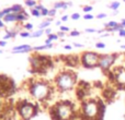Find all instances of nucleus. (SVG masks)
<instances>
[{
    "label": "nucleus",
    "instance_id": "1",
    "mask_svg": "<svg viewBox=\"0 0 125 120\" xmlns=\"http://www.w3.org/2000/svg\"><path fill=\"white\" fill-rule=\"evenodd\" d=\"M73 116H75L73 104L69 101L59 102L51 109L52 120H73Z\"/></svg>",
    "mask_w": 125,
    "mask_h": 120
},
{
    "label": "nucleus",
    "instance_id": "2",
    "mask_svg": "<svg viewBox=\"0 0 125 120\" xmlns=\"http://www.w3.org/2000/svg\"><path fill=\"white\" fill-rule=\"evenodd\" d=\"M52 91L53 87L51 86V84L46 81H42V80L31 82L30 86H29V92H30L31 96L36 101H45V99L50 98Z\"/></svg>",
    "mask_w": 125,
    "mask_h": 120
},
{
    "label": "nucleus",
    "instance_id": "3",
    "mask_svg": "<svg viewBox=\"0 0 125 120\" xmlns=\"http://www.w3.org/2000/svg\"><path fill=\"white\" fill-rule=\"evenodd\" d=\"M77 83V74L73 71H62L55 77L56 87L61 92H67L73 88Z\"/></svg>",
    "mask_w": 125,
    "mask_h": 120
},
{
    "label": "nucleus",
    "instance_id": "4",
    "mask_svg": "<svg viewBox=\"0 0 125 120\" xmlns=\"http://www.w3.org/2000/svg\"><path fill=\"white\" fill-rule=\"evenodd\" d=\"M17 109L20 117L23 120H31L37 114V106L26 99L20 101L17 104Z\"/></svg>",
    "mask_w": 125,
    "mask_h": 120
},
{
    "label": "nucleus",
    "instance_id": "5",
    "mask_svg": "<svg viewBox=\"0 0 125 120\" xmlns=\"http://www.w3.org/2000/svg\"><path fill=\"white\" fill-rule=\"evenodd\" d=\"M99 105L98 101L90 99L82 104V119L83 120H98Z\"/></svg>",
    "mask_w": 125,
    "mask_h": 120
},
{
    "label": "nucleus",
    "instance_id": "6",
    "mask_svg": "<svg viewBox=\"0 0 125 120\" xmlns=\"http://www.w3.org/2000/svg\"><path fill=\"white\" fill-rule=\"evenodd\" d=\"M100 54L94 51H86L80 57V63L86 69H94L99 67Z\"/></svg>",
    "mask_w": 125,
    "mask_h": 120
},
{
    "label": "nucleus",
    "instance_id": "7",
    "mask_svg": "<svg viewBox=\"0 0 125 120\" xmlns=\"http://www.w3.org/2000/svg\"><path fill=\"white\" fill-rule=\"evenodd\" d=\"M15 92V83L12 79L4 74L0 75V96L7 97Z\"/></svg>",
    "mask_w": 125,
    "mask_h": 120
},
{
    "label": "nucleus",
    "instance_id": "8",
    "mask_svg": "<svg viewBox=\"0 0 125 120\" xmlns=\"http://www.w3.org/2000/svg\"><path fill=\"white\" fill-rule=\"evenodd\" d=\"M108 72L110 73V77L115 83V85L121 90H125V68L115 67Z\"/></svg>",
    "mask_w": 125,
    "mask_h": 120
},
{
    "label": "nucleus",
    "instance_id": "9",
    "mask_svg": "<svg viewBox=\"0 0 125 120\" xmlns=\"http://www.w3.org/2000/svg\"><path fill=\"white\" fill-rule=\"evenodd\" d=\"M119 54H100L99 68L102 71H110Z\"/></svg>",
    "mask_w": 125,
    "mask_h": 120
},
{
    "label": "nucleus",
    "instance_id": "10",
    "mask_svg": "<svg viewBox=\"0 0 125 120\" xmlns=\"http://www.w3.org/2000/svg\"><path fill=\"white\" fill-rule=\"evenodd\" d=\"M31 50H33V47H31V45L29 44H22L20 46H15L12 48L11 52L14 55L17 54H26V52H30Z\"/></svg>",
    "mask_w": 125,
    "mask_h": 120
},
{
    "label": "nucleus",
    "instance_id": "11",
    "mask_svg": "<svg viewBox=\"0 0 125 120\" xmlns=\"http://www.w3.org/2000/svg\"><path fill=\"white\" fill-rule=\"evenodd\" d=\"M69 7H73L71 2H65V1H59V2H55L53 8L56 10H67Z\"/></svg>",
    "mask_w": 125,
    "mask_h": 120
},
{
    "label": "nucleus",
    "instance_id": "12",
    "mask_svg": "<svg viewBox=\"0 0 125 120\" xmlns=\"http://www.w3.org/2000/svg\"><path fill=\"white\" fill-rule=\"evenodd\" d=\"M2 20H3L4 23H13V22H18V14H15V13H10V14H7Z\"/></svg>",
    "mask_w": 125,
    "mask_h": 120
},
{
    "label": "nucleus",
    "instance_id": "13",
    "mask_svg": "<svg viewBox=\"0 0 125 120\" xmlns=\"http://www.w3.org/2000/svg\"><path fill=\"white\" fill-rule=\"evenodd\" d=\"M53 47H54V43L44 44V45H40V46H35V47H33V50H34V51H43V50L52 49Z\"/></svg>",
    "mask_w": 125,
    "mask_h": 120
},
{
    "label": "nucleus",
    "instance_id": "14",
    "mask_svg": "<svg viewBox=\"0 0 125 120\" xmlns=\"http://www.w3.org/2000/svg\"><path fill=\"white\" fill-rule=\"evenodd\" d=\"M18 34H19V32H18V31H15V30H10V31L7 30L6 31V35L2 37V39H3V41H8V39L14 38Z\"/></svg>",
    "mask_w": 125,
    "mask_h": 120
},
{
    "label": "nucleus",
    "instance_id": "15",
    "mask_svg": "<svg viewBox=\"0 0 125 120\" xmlns=\"http://www.w3.org/2000/svg\"><path fill=\"white\" fill-rule=\"evenodd\" d=\"M26 20H29V14L25 10L18 13V22H24V21H26Z\"/></svg>",
    "mask_w": 125,
    "mask_h": 120
},
{
    "label": "nucleus",
    "instance_id": "16",
    "mask_svg": "<svg viewBox=\"0 0 125 120\" xmlns=\"http://www.w3.org/2000/svg\"><path fill=\"white\" fill-rule=\"evenodd\" d=\"M58 38H59L58 35L52 33V34H51L50 36H47V38L45 39V44H52V43H54V42L58 41Z\"/></svg>",
    "mask_w": 125,
    "mask_h": 120
},
{
    "label": "nucleus",
    "instance_id": "17",
    "mask_svg": "<svg viewBox=\"0 0 125 120\" xmlns=\"http://www.w3.org/2000/svg\"><path fill=\"white\" fill-rule=\"evenodd\" d=\"M114 95H115V92L113 90H111V88H108L106 91H104V97H105V99H112L114 97Z\"/></svg>",
    "mask_w": 125,
    "mask_h": 120
},
{
    "label": "nucleus",
    "instance_id": "18",
    "mask_svg": "<svg viewBox=\"0 0 125 120\" xmlns=\"http://www.w3.org/2000/svg\"><path fill=\"white\" fill-rule=\"evenodd\" d=\"M52 23H53L52 21H48V19H46V20H44V21L39 25V28H40V30H45V28H48Z\"/></svg>",
    "mask_w": 125,
    "mask_h": 120
},
{
    "label": "nucleus",
    "instance_id": "19",
    "mask_svg": "<svg viewBox=\"0 0 125 120\" xmlns=\"http://www.w3.org/2000/svg\"><path fill=\"white\" fill-rule=\"evenodd\" d=\"M120 6H121V2H119V1H112V2H111V3L108 6V8L111 9L112 11H115V10H119Z\"/></svg>",
    "mask_w": 125,
    "mask_h": 120
},
{
    "label": "nucleus",
    "instance_id": "20",
    "mask_svg": "<svg viewBox=\"0 0 125 120\" xmlns=\"http://www.w3.org/2000/svg\"><path fill=\"white\" fill-rule=\"evenodd\" d=\"M44 34V30H36L34 31L33 33H31V38H39V37H41L42 35Z\"/></svg>",
    "mask_w": 125,
    "mask_h": 120
},
{
    "label": "nucleus",
    "instance_id": "21",
    "mask_svg": "<svg viewBox=\"0 0 125 120\" xmlns=\"http://www.w3.org/2000/svg\"><path fill=\"white\" fill-rule=\"evenodd\" d=\"M11 8H12V11H13V13H15V14H18V13H20L21 12V11H23L24 9H23V7L21 6V4H13L12 7H11Z\"/></svg>",
    "mask_w": 125,
    "mask_h": 120
},
{
    "label": "nucleus",
    "instance_id": "22",
    "mask_svg": "<svg viewBox=\"0 0 125 120\" xmlns=\"http://www.w3.org/2000/svg\"><path fill=\"white\" fill-rule=\"evenodd\" d=\"M117 24H119V23H117L116 21H110V22L104 23V27H105V28H113V27H115Z\"/></svg>",
    "mask_w": 125,
    "mask_h": 120
},
{
    "label": "nucleus",
    "instance_id": "23",
    "mask_svg": "<svg viewBox=\"0 0 125 120\" xmlns=\"http://www.w3.org/2000/svg\"><path fill=\"white\" fill-rule=\"evenodd\" d=\"M31 14H32L33 17H42L41 11L37 10V9H35V8L31 9Z\"/></svg>",
    "mask_w": 125,
    "mask_h": 120
},
{
    "label": "nucleus",
    "instance_id": "24",
    "mask_svg": "<svg viewBox=\"0 0 125 120\" xmlns=\"http://www.w3.org/2000/svg\"><path fill=\"white\" fill-rule=\"evenodd\" d=\"M36 1L35 0H25V6L26 7H29V8H31V9H33L35 6H36Z\"/></svg>",
    "mask_w": 125,
    "mask_h": 120
},
{
    "label": "nucleus",
    "instance_id": "25",
    "mask_svg": "<svg viewBox=\"0 0 125 120\" xmlns=\"http://www.w3.org/2000/svg\"><path fill=\"white\" fill-rule=\"evenodd\" d=\"M20 36H21L22 38H31V33L28 32V31H25V32H21L20 33Z\"/></svg>",
    "mask_w": 125,
    "mask_h": 120
},
{
    "label": "nucleus",
    "instance_id": "26",
    "mask_svg": "<svg viewBox=\"0 0 125 120\" xmlns=\"http://www.w3.org/2000/svg\"><path fill=\"white\" fill-rule=\"evenodd\" d=\"M92 10H93L92 6H84L83 8H82V11H83L84 13H90Z\"/></svg>",
    "mask_w": 125,
    "mask_h": 120
},
{
    "label": "nucleus",
    "instance_id": "27",
    "mask_svg": "<svg viewBox=\"0 0 125 120\" xmlns=\"http://www.w3.org/2000/svg\"><path fill=\"white\" fill-rule=\"evenodd\" d=\"M80 34H81V33H80L79 31H76V30L70 31V33H69L70 37H77V36H80Z\"/></svg>",
    "mask_w": 125,
    "mask_h": 120
},
{
    "label": "nucleus",
    "instance_id": "28",
    "mask_svg": "<svg viewBox=\"0 0 125 120\" xmlns=\"http://www.w3.org/2000/svg\"><path fill=\"white\" fill-rule=\"evenodd\" d=\"M105 44L102 43V42H98L97 44H95V48H98V49H104L105 48Z\"/></svg>",
    "mask_w": 125,
    "mask_h": 120
},
{
    "label": "nucleus",
    "instance_id": "29",
    "mask_svg": "<svg viewBox=\"0 0 125 120\" xmlns=\"http://www.w3.org/2000/svg\"><path fill=\"white\" fill-rule=\"evenodd\" d=\"M56 13H57V10H56V9L52 8V9H50V12H48V17H54L55 15H56Z\"/></svg>",
    "mask_w": 125,
    "mask_h": 120
},
{
    "label": "nucleus",
    "instance_id": "30",
    "mask_svg": "<svg viewBox=\"0 0 125 120\" xmlns=\"http://www.w3.org/2000/svg\"><path fill=\"white\" fill-rule=\"evenodd\" d=\"M48 12H50V9H47V8H45V7H44V8L41 10L42 17H48Z\"/></svg>",
    "mask_w": 125,
    "mask_h": 120
},
{
    "label": "nucleus",
    "instance_id": "31",
    "mask_svg": "<svg viewBox=\"0 0 125 120\" xmlns=\"http://www.w3.org/2000/svg\"><path fill=\"white\" fill-rule=\"evenodd\" d=\"M59 31H62V32H64V33H67V32H70V28L66 25H61L59 26Z\"/></svg>",
    "mask_w": 125,
    "mask_h": 120
},
{
    "label": "nucleus",
    "instance_id": "32",
    "mask_svg": "<svg viewBox=\"0 0 125 120\" xmlns=\"http://www.w3.org/2000/svg\"><path fill=\"white\" fill-rule=\"evenodd\" d=\"M24 28H25V31L30 32V31L33 30V24L32 23H25L24 24Z\"/></svg>",
    "mask_w": 125,
    "mask_h": 120
},
{
    "label": "nucleus",
    "instance_id": "33",
    "mask_svg": "<svg viewBox=\"0 0 125 120\" xmlns=\"http://www.w3.org/2000/svg\"><path fill=\"white\" fill-rule=\"evenodd\" d=\"M71 20H73V21H77V20H80V13H73L71 14Z\"/></svg>",
    "mask_w": 125,
    "mask_h": 120
},
{
    "label": "nucleus",
    "instance_id": "34",
    "mask_svg": "<svg viewBox=\"0 0 125 120\" xmlns=\"http://www.w3.org/2000/svg\"><path fill=\"white\" fill-rule=\"evenodd\" d=\"M84 32L86 33H91V34H93V33H98V30L97 28H92V27H88L84 30Z\"/></svg>",
    "mask_w": 125,
    "mask_h": 120
},
{
    "label": "nucleus",
    "instance_id": "35",
    "mask_svg": "<svg viewBox=\"0 0 125 120\" xmlns=\"http://www.w3.org/2000/svg\"><path fill=\"white\" fill-rule=\"evenodd\" d=\"M83 19L84 20H93L94 19V17H93L91 13H86V14L83 15Z\"/></svg>",
    "mask_w": 125,
    "mask_h": 120
},
{
    "label": "nucleus",
    "instance_id": "36",
    "mask_svg": "<svg viewBox=\"0 0 125 120\" xmlns=\"http://www.w3.org/2000/svg\"><path fill=\"white\" fill-rule=\"evenodd\" d=\"M44 34L46 35V36H50L51 34H52V28H45V30H44Z\"/></svg>",
    "mask_w": 125,
    "mask_h": 120
},
{
    "label": "nucleus",
    "instance_id": "37",
    "mask_svg": "<svg viewBox=\"0 0 125 120\" xmlns=\"http://www.w3.org/2000/svg\"><path fill=\"white\" fill-rule=\"evenodd\" d=\"M106 17H108L106 13H99V14L97 15V19H105Z\"/></svg>",
    "mask_w": 125,
    "mask_h": 120
},
{
    "label": "nucleus",
    "instance_id": "38",
    "mask_svg": "<svg viewBox=\"0 0 125 120\" xmlns=\"http://www.w3.org/2000/svg\"><path fill=\"white\" fill-rule=\"evenodd\" d=\"M68 19H69V15L65 14V15H62V17L61 21H62V22H67V21H68Z\"/></svg>",
    "mask_w": 125,
    "mask_h": 120
},
{
    "label": "nucleus",
    "instance_id": "39",
    "mask_svg": "<svg viewBox=\"0 0 125 120\" xmlns=\"http://www.w3.org/2000/svg\"><path fill=\"white\" fill-rule=\"evenodd\" d=\"M73 46H71V45H69V44H67V45L64 46V49H65V50H71V49H73Z\"/></svg>",
    "mask_w": 125,
    "mask_h": 120
},
{
    "label": "nucleus",
    "instance_id": "40",
    "mask_svg": "<svg viewBox=\"0 0 125 120\" xmlns=\"http://www.w3.org/2000/svg\"><path fill=\"white\" fill-rule=\"evenodd\" d=\"M119 35H120V37H125V28H122V30L120 31Z\"/></svg>",
    "mask_w": 125,
    "mask_h": 120
},
{
    "label": "nucleus",
    "instance_id": "41",
    "mask_svg": "<svg viewBox=\"0 0 125 120\" xmlns=\"http://www.w3.org/2000/svg\"><path fill=\"white\" fill-rule=\"evenodd\" d=\"M6 46H7V41L1 39V41H0V47H6Z\"/></svg>",
    "mask_w": 125,
    "mask_h": 120
},
{
    "label": "nucleus",
    "instance_id": "42",
    "mask_svg": "<svg viewBox=\"0 0 125 120\" xmlns=\"http://www.w3.org/2000/svg\"><path fill=\"white\" fill-rule=\"evenodd\" d=\"M75 47H77V48H81V47H83V44H80V43H73V44Z\"/></svg>",
    "mask_w": 125,
    "mask_h": 120
},
{
    "label": "nucleus",
    "instance_id": "43",
    "mask_svg": "<svg viewBox=\"0 0 125 120\" xmlns=\"http://www.w3.org/2000/svg\"><path fill=\"white\" fill-rule=\"evenodd\" d=\"M65 34H66V33L62 32V31H59V32L57 33V35H58V37H61V38H62V37H65Z\"/></svg>",
    "mask_w": 125,
    "mask_h": 120
},
{
    "label": "nucleus",
    "instance_id": "44",
    "mask_svg": "<svg viewBox=\"0 0 125 120\" xmlns=\"http://www.w3.org/2000/svg\"><path fill=\"white\" fill-rule=\"evenodd\" d=\"M4 27V22L2 19H0V28H3Z\"/></svg>",
    "mask_w": 125,
    "mask_h": 120
},
{
    "label": "nucleus",
    "instance_id": "45",
    "mask_svg": "<svg viewBox=\"0 0 125 120\" xmlns=\"http://www.w3.org/2000/svg\"><path fill=\"white\" fill-rule=\"evenodd\" d=\"M55 24H56L57 26H61L62 25V21H56V22H55Z\"/></svg>",
    "mask_w": 125,
    "mask_h": 120
},
{
    "label": "nucleus",
    "instance_id": "46",
    "mask_svg": "<svg viewBox=\"0 0 125 120\" xmlns=\"http://www.w3.org/2000/svg\"><path fill=\"white\" fill-rule=\"evenodd\" d=\"M121 24H122V26H123V27H125V19H122Z\"/></svg>",
    "mask_w": 125,
    "mask_h": 120
},
{
    "label": "nucleus",
    "instance_id": "47",
    "mask_svg": "<svg viewBox=\"0 0 125 120\" xmlns=\"http://www.w3.org/2000/svg\"><path fill=\"white\" fill-rule=\"evenodd\" d=\"M117 13H119V10H115V11H113V12H112V14L113 15H116Z\"/></svg>",
    "mask_w": 125,
    "mask_h": 120
},
{
    "label": "nucleus",
    "instance_id": "48",
    "mask_svg": "<svg viewBox=\"0 0 125 120\" xmlns=\"http://www.w3.org/2000/svg\"><path fill=\"white\" fill-rule=\"evenodd\" d=\"M121 48H122V49H124V50H125V45H122V46H121Z\"/></svg>",
    "mask_w": 125,
    "mask_h": 120
},
{
    "label": "nucleus",
    "instance_id": "49",
    "mask_svg": "<svg viewBox=\"0 0 125 120\" xmlns=\"http://www.w3.org/2000/svg\"><path fill=\"white\" fill-rule=\"evenodd\" d=\"M0 107H1V103H0Z\"/></svg>",
    "mask_w": 125,
    "mask_h": 120
},
{
    "label": "nucleus",
    "instance_id": "50",
    "mask_svg": "<svg viewBox=\"0 0 125 120\" xmlns=\"http://www.w3.org/2000/svg\"><path fill=\"white\" fill-rule=\"evenodd\" d=\"M0 11H1V8H0Z\"/></svg>",
    "mask_w": 125,
    "mask_h": 120
},
{
    "label": "nucleus",
    "instance_id": "51",
    "mask_svg": "<svg viewBox=\"0 0 125 120\" xmlns=\"http://www.w3.org/2000/svg\"><path fill=\"white\" fill-rule=\"evenodd\" d=\"M123 1H124V2H125V0H123Z\"/></svg>",
    "mask_w": 125,
    "mask_h": 120
}]
</instances>
